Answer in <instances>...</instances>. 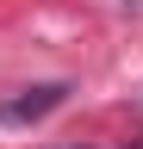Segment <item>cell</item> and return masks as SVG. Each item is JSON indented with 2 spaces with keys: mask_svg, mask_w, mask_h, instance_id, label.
<instances>
[{
  "mask_svg": "<svg viewBox=\"0 0 143 149\" xmlns=\"http://www.w3.org/2000/svg\"><path fill=\"white\" fill-rule=\"evenodd\" d=\"M68 100V87L62 81H44V87H25L19 100H0V124H38L44 112H56Z\"/></svg>",
  "mask_w": 143,
  "mask_h": 149,
  "instance_id": "cell-1",
  "label": "cell"
}]
</instances>
